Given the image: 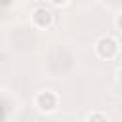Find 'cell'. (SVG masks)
<instances>
[{
    "mask_svg": "<svg viewBox=\"0 0 122 122\" xmlns=\"http://www.w3.org/2000/svg\"><path fill=\"white\" fill-rule=\"evenodd\" d=\"M93 51H95V55H97L99 59L111 61V59H114V57L118 55V51H120V42H118V38H114V36H111V34H103V36H99V38L95 40Z\"/></svg>",
    "mask_w": 122,
    "mask_h": 122,
    "instance_id": "cell-1",
    "label": "cell"
},
{
    "mask_svg": "<svg viewBox=\"0 0 122 122\" xmlns=\"http://www.w3.org/2000/svg\"><path fill=\"white\" fill-rule=\"evenodd\" d=\"M34 107L44 114H51L59 109V95L53 90H42L34 95Z\"/></svg>",
    "mask_w": 122,
    "mask_h": 122,
    "instance_id": "cell-2",
    "label": "cell"
},
{
    "mask_svg": "<svg viewBox=\"0 0 122 122\" xmlns=\"http://www.w3.org/2000/svg\"><path fill=\"white\" fill-rule=\"evenodd\" d=\"M84 122H109V116L105 112H101V111H93V112H90L86 116Z\"/></svg>",
    "mask_w": 122,
    "mask_h": 122,
    "instance_id": "cell-4",
    "label": "cell"
},
{
    "mask_svg": "<svg viewBox=\"0 0 122 122\" xmlns=\"http://www.w3.org/2000/svg\"><path fill=\"white\" fill-rule=\"evenodd\" d=\"M51 6H55V8H63V6H67L69 4V0H48Z\"/></svg>",
    "mask_w": 122,
    "mask_h": 122,
    "instance_id": "cell-5",
    "label": "cell"
},
{
    "mask_svg": "<svg viewBox=\"0 0 122 122\" xmlns=\"http://www.w3.org/2000/svg\"><path fill=\"white\" fill-rule=\"evenodd\" d=\"M30 21H32V25H34L36 29L46 30V29H50V27L53 25V13H51L46 6H38V8L32 10Z\"/></svg>",
    "mask_w": 122,
    "mask_h": 122,
    "instance_id": "cell-3",
    "label": "cell"
}]
</instances>
